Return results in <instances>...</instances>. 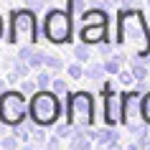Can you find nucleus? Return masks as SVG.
Instances as JSON below:
<instances>
[{
    "mask_svg": "<svg viewBox=\"0 0 150 150\" xmlns=\"http://www.w3.org/2000/svg\"><path fill=\"white\" fill-rule=\"evenodd\" d=\"M28 117L36 125L43 127H54L61 117V99L54 89H38L36 94H31L28 102Z\"/></svg>",
    "mask_w": 150,
    "mask_h": 150,
    "instance_id": "1",
    "label": "nucleus"
},
{
    "mask_svg": "<svg viewBox=\"0 0 150 150\" xmlns=\"http://www.w3.org/2000/svg\"><path fill=\"white\" fill-rule=\"evenodd\" d=\"M120 43H130L135 46L140 54H148L150 48V31L145 28V21H142L140 13L127 8L125 13H120Z\"/></svg>",
    "mask_w": 150,
    "mask_h": 150,
    "instance_id": "2",
    "label": "nucleus"
},
{
    "mask_svg": "<svg viewBox=\"0 0 150 150\" xmlns=\"http://www.w3.org/2000/svg\"><path fill=\"white\" fill-rule=\"evenodd\" d=\"M10 43H25V46H36L38 41V21H36V10H31L28 5L21 10L10 13Z\"/></svg>",
    "mask_w": 150,
    "mask_h": 150,
    "instance_id": "3",
    "label": "nucleus"
},
{
    "mask_svg": "<svg viewBox=\"0 0 150 150\" xmlns=\"http://www.w3.org/2000/svg\"><path fill=\"white\" fill-rule=\"evenodd\" d=\"M71 13L64 8H54L48 10L46 18H43V36H46L48 43H71Z\"/></svg>",
    "mask_w": 150,
    "mask_h": 150,
    "instance_id": "4",
    "label": "nucleus"
},
{
    "mask_svg": "<svg viewBox=\"0 0 150 150\" xmlns=\"http://www.w3.org/2000/svg\"><path fill=\"white\" fill-rule=\"evenodd\" d=\"M69 122L76 130H89L94 125V97H92V92L69 94Z\"/></svg>",
    "mask_w": 150,
    "mask_h": 150,
    "instance_id": "5",
    "label": "nucleus"
},
{
    "mask_svg": "<svg viewBox=\"0 0 150 150\" xmlns=\"http://www.w3.org/2000/svg\"><path fill=\"white\" fill-rule=\"evenodd\" d=\"M79 38L84 43H102V41H107V10L97 5L94 10H87L81 16Z\"/></svg>",
    "mask_w": 150,
    "mask_h": 150,
    "instance_id": "6",
    "label": "nucleus"
},
{
    "mask_svg": "<svg viewBox=\"0 0 150 150\" xmlns=\"http://www.w3.org/2000/svg\"><path fill=\"white\" fill-rule=\"evenodd\" d=\"M28 117V104L23 92H3L0 94V120L10 127H21Z\"/></svg>",
    "mask_w": 150,
    "mask_h": 150,
    "instance_id": "7",
    "label": "nucleus"
},
{
    "mask_svg": "<svg viewBox=\"0 0 150 150\" xmlns=\"http://www.w3.org/2000/svg\"><path fill=\"white\" fill-rule=\"evenodd\" d=\"M142 94L145 92L140 87H135V92H127L122 97V122H125L127 130L145 125V120H142Z\"/></svg>",
    "mask_w": 150,
    "mask_h": 150,
    "instance_id": "8",
    "label": "nucleus"
},
{
    "mask_svg": "<svg viewBox=\"0 0 150 150\" xmlns=\"http://www.w3.org/2000/svg\"><path fill=\"white\" fill-rule=\"evenodd\" d=\"M102 97H104V125L117 127V122H122V99L117 97V92H112L110 84L102 87Z\"/></svg>",
    "mask_w": 150,
    "mask_h": 150,
    "instance_id": "9",
    "label": "nucleus"
},
{
    "mask_svg": "<svg viewBox=\"0 0 150 150\" xmlns=\"http://www.w3.org/2000/svg\"><path fill=\"white\" fill-rule=\"evenodd\" d=\"M92 145V137L87 135V130H76L71 135V150H87Z\"/></svg>",
    "mask_w": 150,
    "mask_h": 150,
    "instance_id": "10",
    "label": "nucleus"
},
{
    "mask_svg": "<svg viewBox=\"0 0 150 150\" xmlns=\"http://www.w3.org/2000/svg\"><path fill=\"white\" fill-rule=\"evenodd\" d=\"M130 69H132V74H135V79L137 81H145L150 76V69H148V64L145 61H140V59H130Z\"/></svg>",
    "mask_w": 150,
    "mask_h": 150,
    "instance_id": "11",
    "label": "nucleus"
},
{
    "mask_svg": "<svg viewBox=\"0 0 150 150\" xmlns=\"http://www.w3.org/2000/svg\"><path fill=\"white\" fill-rule=\"evenodd\" d=\"M104 74H107L104 64H89L87 69H84V79H89V81H102Z\"/></svg>",
    "mask_w": 150,
    "mask_h": 150,
    "instance_id": "12",
    "label": "nucleus"
},
{
    "mask_svg": "<svg viewBox=\"0 0 150 150\" xmlns=\"http://www.w3.org/2000/svg\"><path fill=\"white\" fill-rule=\"evenodd\" d=\"M43 69H48L51 74H59V71H66V64H64L61 56H56V54H46V66Z\"/></svg>",
    "mask_w": 150,
    "mask_h": 150,
    "instance_id": "13",
    "label": "nucleus"
},
{
    "mask_svg": "<svg viewBox=\"0 0 150 150\" xmlns=\"http://www.w3.org/2000/svg\"><path fill=\"white\" fill-rule=\"evenodd\" d=\"M28 64H31V69H43V66H46V54H43L41 48L33 46L31 56H28Z\"/></svg>",
    "mask_w": 150,
    "mask_h": 150,
    "instance_id": "14",
    "label": "nucleus"
},
{
    "mask_svg": "<svg viewBox=\"0 0 150 150\" xmlns=\"http://www.w3.org/2000/svg\"><path fill=\"white\" fill-rule=\"evenodd\" d=\"M89 43H84V41H81V43H76V46L71 48V54H74V59H76V61H81V64H87L89 59H92V54H89Z\"/></svg>",
    "mask_w": 150,
    "mask_h": 150,
    "instance_id": "15",
    "label": "nucleus"
},
{
    "mask_svg": "<svg viewBox=\"0 0 150 150\" xmlns=\"http://www.w3.org/2000/svg\"><path fill=\"white\" fill-rule=\"evenodd\" d=\"M13 71H16L21 79H25V76L31 74V64L25 61V59H21V56H16V59H13Z\"/></svg>",
    "mask_w": 150,
    "mask_h": 150,
    "instance_id": "16",
    "label": "nucleus"
},
{
    "mask_svg": "<svg viewBox=\"0 0 150 150\" xmlns=\"http://www.w3.org/2000/svg\"><path fill=\"white\" fill-rule=\"evenodd\" d=\"M66 74H69V79H84V66H81V61H76V59H74V61L71 64H66Z\"/></svg>",
    "mask_w": 150,
    "mask_h": 150,
    "instance_id": "17",
    "label": "nucleus"
},
{
    "mask_svg": "<svg viewBox=\"0 0 150 150\" xmlns=\"http://www.w3.org/2000/svg\"><path fill=\"white\" fill-rule=\"evenodd\" d=\"M66 10L71 13V18L74 16H84V13H87V3H84V0H69V3H66Z\"/></svg>",
    "mask_w": 150,
    "mask_h": 150,
    "instance_id": "18",
    "label": "nucleus"
},
{
    "mask_svg": "<svg viewBox=\"0 0 150 150\" xmlns=\"http://www.w3.org/2000/svg\"><path fill=\"white\" fill-rule=\"evenodd\" d=\"M36 81H38V89H51V71L48 69H38V74H36Z\"/></svg>",
    "mask_w": 150,
    "mask_h": 150,
    "instance_id": "19",
    "label": "nucleus"
},
{
    "mask_svg": "<svg viewBox=\"0 0 150 150\" xmlns=\"http://www.w3.org/2000/svg\"><path fill=\"white\" fill-rule=\"evenodd\" d=\"M56 135H59V137H71V135L76 132V127L71 125V122H56Z\"/></svg>",
    "mask_w": 150,
    "mask_h": 150,
    "instance_id": "20",
    "label": "nucleus"
},
{
    "mask_svg": "<svg viewBox=\"0 0 150 150\" xmlns=\"http://www.w3.org/2000/svg\"><path fill=\"white\" fill-rule=\"evenodd\" d=\"M21 92H23V94H36V92H38V81L36 79H21Z\"/></svg>",
    "mask_w": 150,
    "mask_h": 150,
    "instance_id": "21",
    "label": "nucleus"
},
{
    "mask_svg": "<svg viewBox=\"0 0 150 150\" xmlns=\"http://www.w3.org/2000/svg\"><path fill=\"white\" fill-rule=\"evenodd\" d=\"M117 79H120V84H125V87H127V84H132V81H137V79H135V74H132V69H122L117 74Z\"/></svg>",
    "mask_w": 150,
    "mask_h": 150,
    "instance_id": "22",
    "label": "nucleus"
},
{
    "mask_svg": "<svg viewBox=\"0 0 150 150\" xmlns=\"http://www.w3.org/2000/svg\"><path fill=\"white\" fill-rule=\"evenodd\" d=\"M51 89H54L59 97H64L66 92H69V84H66L64 79H54V81H51Z\"/></svg>",
    "mask_w": 150,
    "mask_h": 150,
    "instance_id": "23",
    "label": "nucleus"
},
{
    "mask_svg": "<svg viewBox=\"0 0 150 150\" xmlns=\"http://www.w3.org/2000/svg\"><path fill=\"white\" fill-rule=\"evenodd\" d=\"M18 142H21V137H18L16 132H13V135H5V137H3V148H5V150H13V148H18Z\"/></svg>",
    "mask_w": 150,
    "mask_h": 150,
    "instance_id": "24",
    "label": "nucleus"
},
{
    "mask_svg": "<svg viewBox=\"0 0 150 150\" xmlns=\"http://www.w3.org/2000/svg\"><path fill=\"white\" fill-rule=\"evenodd\" d=\"M142 120L150 125V92L142 94Z\"/></svg>",
    "mask_w": 150,
    "mask_h": 150,
    "instance_id": "25",
    "label": "nucleus"
},
{
    "mask_svg": "<svg viewBox=\"0 0 150 150\" xmlns=\"http://www.w3.org/2000/svg\"><path fill=\"white\" fill-rule=\"evenodd\" d=\"M48 3H51V0H25V5H28L31 10H36V13H38V10H43Z\"/></svg>",
    "mask_w": 150,
    "mask_h": 150,
    "instance_id": "26",
    "label": "nucleus"
},
{
    "mask_svg": "<svg viewBox=\"0 0 150 150\" xmlns=\"http://www.w3.org/2000/svg\"><path fill=\"white\" fill-rule=\"evenodd\" d=\"M99 54H102L104 59L112 56V43H110V41H102V43H99Z\"/></svg>",
    "mask_w": 150,
    "mask_h": 150,
    "instance_id": "27",
    "label": "nucleus"
},
{
    "mask_svg": "<svg viewBox=\"0 0 150 150\" xmlns=\"http://www.w3.org/2000/svg\"><path fill=\"white\" fill-rule=\"evenodd\" d=\"M135 3H137V0H120L117 5H120V8H132Z\"/></svg>",
    "mask_w": 150,
    "mask_h": 150,
    "instance_id": "28",
    "label": "nucleus"
},
{
    "mask_svg": "<svg viewBox=\"0 0 150 150\" xmlns=\"http://www.w3.org/2000/svg\"><path fill=\"white\" fill-rule=\"evenodd\" d=\"M8 84H10L8 79H0V94H3V92H8Z\"/></svg>",
    "mask_w": 150,
    "mask_h": 150,
    "instance_id": "29",
    "label": "nucleus"
},
{
    "mask_svg": "<svg viewBox=\"0 0 150 150\" xmlns=\"http://www.w3.org/2000/svg\"><path fill=\"white\" fill-rule=\"evenodd\" d=\"M8 127H10V125H5V122L0 120V135H5V132H8Z\"/></svg>",
    "mask_w": 150,
    "mask_h": 150,
    "instance_id": "30",
    "label": "nucleus"
},
{
    "mask_svg": "<svg viewBox=\"0 0 150 150\" xmlns=\"http://www.w3.org/2000/svg\"><path fill=\"white\" fill-rule=\"evenodd\" d=\"M89 3H92V5H102L104 0H89Z\"/></svg>",
    "mask_w": 150,
    "mask_h": 150,
    "instance_id": "31",
    "label": "nucleus"
},
{
    "mask_svg": "<svg viewBox=\"0 0 150 150\" xmlns=\"http://www.w3.org/2000/svg\"><path fill=\"white\" fill-rule=\"evenodd\" d=\"M0 38H3V18H0Z\"/></svg>",
    "mask_w": 150,
    "mask_h": 150,
    "instance_id": "32",
    "label": "nucleus"
},
{
    "mask_svg": "<svg viewBox=\"0 0 150 150\" xmlns=\"http://www.w3.org/2000/svg\"><path fill=\"white\" fill-rule=\"evenodd\" d=\"M148 148H150V137H148Z\"/></svg>",
    "mask_w": 150,
    "mask_h": 150,
    "instance_id": "33",
    "label": "nucleus"
},
{
    "mask_svg": "<svg viewBox=\"0 0 150 150\" xmlns=\"http://www.w3.org/2000/svg\"><path fill=\"white\" fill-rule=\"evenodd\" d=\"M0 148H3V140H0Z\"/></svg>",
    "mask_w": 150,
    "mask_h": 150,
    "instance_id": "34",
    "label": "nucleus"
},
{
    "mask_svg": "<svg viewBox=\"0 0 150 150\" xmlns=\"http://www.w3.org/2000/svg\"><path fill=\"white\" fill-rule=\"evenodd\" d=\"M148 69H150V61H148Z\"/></svg>",
    "mask_w": 150,
    "mask_h": 150,
    "instance_id": "35",
    "label": "nucleus"
},
{
    "mask_svg": "<svg viewBox=\"0 0 150 150\" xmlns=\"http://www.w3.org/2000/svg\"><path fill=\"white\" fill-rule=\"evenodd\" d=\"M148 5H150V0H148Z\"/></svg>",
    "mask_w": 150,
    "mask_h": 150,
    "instance_id": "36",
    "label": "nucleus"
}]
</instances>
